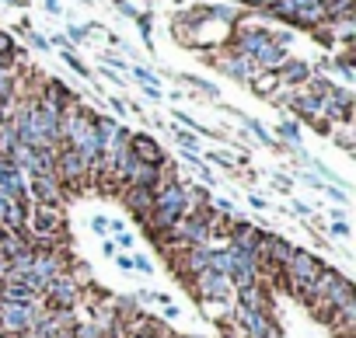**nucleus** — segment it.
Returning <instances> with one entry per match:
<instances>
[{
	"mask_svg": "<svg viewBox=\"0 0 356 338\" xmlns=\"http://www.w3.org/2000/svg\"><path fill=\"white\" fill-rule=\"evenodd\" d=\"M321 272H325V262H321L318 255H311L307 248H293L290 262L280 269V276L286 279V286H290L297 296H304V300H311L314 282H318Z\"/></svg>",
	"mask_w": 356,
	"mask_h": 338,
	"instance_id": "obj_1",
	"label": "nucleus"
},
{
	"mask_svg": "<svg viewBox=\"0 0 356 338\" xmlns=\"http://www.w3.org/2000/svg\"><path fill=\"white\" fill-rule=\"evenodd\" d=\"M25 230L35 241H56L63 234V210L60 206H42V203H29V217H25Z\"/></svg>",
	"mask_w": 356,
	"mask_h": 338,
	"instance_id": "obj_2",
	"label": "nucleus"
},
{
	"mask_svg": "<svg viewBox=\"0 0 356 338\" xmlns=\"http://www.w3.org/2000/svg\"><path fill=\"white\" fill-rule=\"evenodd\" d=\"M39 300H46L42 307H46L49 314H63V310H77V303L84 300V293H81V282H77L70 272H63L60 279H53V282L42 289Z\"/></svg>",
	"mask_w": 356,
	"mask_h": 338,
	"instance_id": "obj_3",
	"label": "nucleus"
},
{
	"mask_svg": "<svg viewBox=\"0 0 356 338\" xmlns=\"http://www.w3.org/2000/svg\"><path fill=\"white\" fill-rule=\"evenodd\" d=\"M42 300L35 303H11V300H0V331L8 335H22V331H32V324L42 317Z\"/></svg>",
	"mask_w": 356,
	"mask_h": 338,
	"instance_id": "obj_4",
	"label": "nucleus"
},
{
	"mask_svg": "<svg viewBox=\"0 0 356 338\" xmlns=\"http://www.w3.org/2000/svg\"><path fill=\"white\" fill-rule=\"evenodd\" d=\"M231 321H234L238 331H245V338H286L273 314H255V310H245V307H231Z\"/></svg>",
	"mask_w": 356,
	"mask_h": 338,
	"instance_id": "obj_5",
	"label": "nucleus"
},
{
	"mask_svg": "<svg viewBox=\"0 0 356 338\" xmlns=\"http://www.w3.org/2000/svg\"><path fill=\"white\" fill-rule=\"evenodd\" d=\"M224 77H231V81H238V84H252L262 70L248 60V56H241V53H234V49H227L224 56H207Z\"/></svg>",
	"mask_w": 356,
	"mask_h": 338,
	"instance_id": "obj_6",
	"label": "nucleus"
},
{
	"mask_svg": "<svg viewBox=\"0 0 356 338\" xmlns=\"http://www.w3.org/2000/svg\"><path fill=\"white\" fill-rule=\"evenodd\" d=\"M84 178H88L84 157L70 146H56V182L60 185H81Z\"/></svg>",
	"mask_w": 356,
	"mask_h": 338,
	"instance_id": "obj_7",
	"label": "nucleus"
},
{
	"mask_svg": "<svg viewBox=\"0 0 356 338\" xmlns=\"http://www.w3.org/2000/svg\"><path fill=\"white\" fill-rule=\"evenodd\" d=\"M193 289H196L200 300H224V303H231V296H234V286L227 282V276H220L213 269L193 276Z\"/></svg>",
	"mask_w": 356,
	"mask_h": 338,
	"instance_id": "obj_8",
	"label": "nucleus"
},
{
	"mask_svg": "<svg viewBox=\"0 0 356 338\" xmlns=\"http://www.w3.org/2000/svg\"><path fill=\"white\" fill-rule=\"evenodd\" d=\"M0 196L29 203V178L11 157H0Z\"/></svg>",
	"mask_w": 356,
	"mask_h": 338,
	"instance_id": "obj_9",
	"label": "nucleus"
},
{
	"mask_svg": "<svg viewBox=\"0 0 356 338\" xmlns=\"http://www.w3.org/2000/svg\"><path fill=\"white\" fill-rule=\"evenodd\" d=\"M29 203L60 206V210H63L67 196H63V185L56 182V175H49V178H29Z\"/></svg>",
	"mask_w": 356,
	"mask_h": 338,
	"instance_id": "obj_10",
	"label": "nucleus"
},
{
	"mask_svg": "<svg viewBox=\"0 0 356 338\" xmlns=\"http://www.w3.org/2000/svg\"><path fill=\"white\" fill-rule=\"evenodd\" d=\"M234 307H245V310H255V314H273V300H269V289L262 282L234 289Z\"/></svg>",
	"mask_w": 356,
	"mask_h": 338,
	"instance_id": "obj_11",
	"label": "nucleus"
},
{
	"mask_svg": "<svg viewBox=\"0 0 356 338\" xmlns=\"http://www.w3.org/2000/svg\"><path fill=\"white\" fill-rule=\"evenodd\" d=\"M129 153L136 157V160H143V164H164V150H161V143L154 140V136H147V133H129Z\"/></svg>",
	"mask_w": 356,
	"mask_h": 338,
	"instance_id": "obj_12",
	"label": "nucleus"
},
{
	"mask_svg": "<svg viewBox=\"0 0 356 338\" xmlns=\"http://www.w3.org/2000/svg\"><path fill=\"white\" fill-rule=\"evenodd\" d=\"M122 203H126V210H129L140 223H147V220H150V210H154V189H133V185H126Z\"/></svg>",
	"mask_w": 356,
	"mask_h": 338,
	"instance_id": "obj_13",
	"label": "nucleus"
},
{
	"mask_svg": "<svg viewBox=\"0 0 356 338\" xmlns=\"http://www.w3.org/2000/svg\"><path fill=\"white\" fill-rule=\"evenodd\" d=\"M311 74H314L311 63H304V60H286V63L276 70V81H280L283 87H304V84L311 81Z\"/></svg>",
	"mask_w": 356,
	"mask_h": 338,
	"instance_id": "obj_14",
	"label": "nucleus"
},
{
	"mask_svg": "<svg viewBox=\"0 0 356 338\" xmlns=\"http://www.w3.org/2000/svg\"><path fill=\"white\" fill-rule=\"evenodd\" d=\"M157 182H161V167L136 160V167L129 171V182L126 185H133V189H157Z\"/></svg>",
	"mask_w": 356,
	"mask_h": 338,
	"instance_id": "obj_15",
	"label": "nucleus"
},
{
	"mask_svg": "<svg viewBox=\"0 0 356 338\" xmlns=\"http://www.w3.org/2000/svg\"><path fill=\"white\" fill-rule=\"evenodd\" d=\"M356 18V0H325V22Z\"/></svg>",
	"mask_w": 356,
	"mask_h": 338,
	"instance_id": "obj_16",
	"label": "nucleus"
},
{
	"mask_svg": "<svg viewBox=\"0 0 356 338\" xmlns=\"http://www.w3.org/2000/svg\"><path fill=\"white\" fill-rule=\"evenodd\" d=\"M248 87H252L255 94H262V98H273V94H276V87H280V81H276V74H266V70H262Z\"/></svg>",
	"mask_w": 356,
	"mask_h": 338,
	"instance_id": "obj_17",
	"label": "nucleus"
},
{
	"mask_svg": "<svg viewBox=\"0 0 356 338\" xmlns=\"http://www.w3.org/2000/svg\"><path fill=\"white\" fill-rule=\"evenodd\" d=\"M241 122H245V129H252V133L259 136V143H266V146H273V150H283V143H276L262 122H255V119H245V115H241Z\"/></svg>",
	"mask_w": 356,
	"mask_h": 338,
	"instance_id": "obj_18",
	"label": "nucleus"
},
{
	"mask_svg": "<svg viewBox=\"0 0 356 338\" xmlns=\"http://www.w3.org/2000/svg\"><path fill=\"white\" fill-rule=\"evenodd\" d=\"M280 136L286 140V146L293 150V146H300V126L293 122V119H283L280 122Z\"/></svg>",
	"mask_w": 356,
	"mask_h": 338,
	"instance_id": "obj_19",
	"label": "nucleus"
},
{
	"mask_svg": "<svg viewBox=\"0 0 356 338\" xmlns=\"http://www.w3.org/2000/svg\"><path fill=\"white\" fill-rule=\"evenodd\" d=\"M63 63H67V67H70V70H77V74H81V77H84V81H88V77H91V70H88V67H84V63H81V60H77V56H74V53H70V46H67V49H63Z\"/></svg>",
	"mask_w": 356,
	"mask_h": 338,
	"instance_id": "obj_20",
	"label": "nucleus"
},
{
	"mask_svg": "<svg viewBox=\"0 0 356 338\" xmlns=\"http://www.w3.org/2000/svg\"><path fill=\"white\" fill-rule=\"evenodd\" d=\"M133 269L143 272V276H150V272H154V262H150L147 255H129V272H133Z\"/></svg>",
	"mask_w": 356,
	"mask_h": 338,
	"instance_id": "obj_21",
	"label": "nucleus"
},
{
	"mask_svg": "<svg viewBox=\"0 0 356 338\" xmlns=\"http://www.w3.org/2000/svg\"><path fill=\"white\" fill-rule=\"evenodd\" d=\"M175 140H178V146H182V150H196V143H200L186 126H182V129H175Z\"/></svg>",
	"mask_w": 356,
	"mask_h": 338,
	"instance_id": "obj_22",
	"label": "nucleus"
},
{
	"mask_svg": "<svg viewBox=\"0 0 356 338\" xmlns=\"http://www.w3.org/2000/svg\"><path fill=\"white\" fill-rule=\"evenodd\" d=\"M189 87H196V91H203V94H210V98H217V87L210 84V81H203V77H182Z\"/></svg>",
	"mask_w": 356,
	"mask_h": 338,
	"instance_id": "obj_23",
	"label": "nucleus"
},
{
	"mask_svg": "<svg viewBox=\"0 0 356 338\" xmlns=\"http://www.w3.org/2000/svg\"><path fill=\"white\" fill-rule=\"evenodd\" d=\"M203 160H207V164H217V167H224V171H231V167H234V160H231L227 153H217V150H210Z\"/></svg>",
	"mask_w": 356,
	"mask_h": 338,
	"instance_id": "obj_24",
	"label": "nucleus"
},
{
	"mask_svg": "<svg viewBox=\"0 0 356 338\" xmlns=\"http://www.w3.org/2000/svg\"><path fill=\"white\" fill-rule=\"evenodd\" d=\"M88 32H95V25H70V28H67V39H70V42H84Z\"/></svg>",
	"mask_w": 356,
	"mask_h": 338,
	"instance_id": "obj_25",
	"label": "nucleus"
},
{
	"mask_svg": "<svg viewBox=\"0 0 356 338\" xmlns=\"http://www.w3.org/2000/svg\"><path fill=\"white\" fill-rule=\"evenodd\" d=\"M115 248H122V255H133V248H136V237H133L129 230H122V234H115Z\"/></svg>",
	"mask_w": 356,
	"mask_h": 338,
	"instance_id": "obj_26",
	"label": "nucleus"
},
{
	"mask_svg": "<svg viewBox=\"0 0 356 338\" xmlns=\"http://www.w3.org/2000/svg\"><path fill=\"white\" fill-rule=\"evenodd\" d=\"M133 77L140 81V87H157V77L150 70H143V67H133Z\"/></svg>",
	"mask_w": 356,
	"mask_h": 338,
	"instance_id": "obj_27",
	"label": "nucleus"
},
{
	"mask_svg": "<svg viewBox=\"0 0 356 338\" xmlns=\"http://www.w3.org/2000/svg\"><path fill=\"white\" fill-rule=\"evenodd\" d=\"M154 18L150 15H136V25H140V35H143V42L150 46V32H154V25H150Z\"/></svg>",
	"mask_w": 356,
	"mask_h": 338,
	"instance_id": "obj_28",
	"label": "nucleus"
},
{
	"mask_svg": "<svg viewBox=\"0 0 356 338\" xmlns=\"http://www.w3.org/2000/svg\"><path fill=\"white\" fill-rule=\"evenodd\" d=\"M325 192H328V199H332V203H339V206H346V203H349L346 189H339V185H325Z\"/></svg>",
	"mask_w": 356,
	"mask_h": 338,
	"instance_id": "obj_29",
	"label": "nucleus"
},
{
	"mask_svg": "<svg viewBox=\"0 0 356 338\" xmlns=\"http://www.w3.org/2000/svg\"><path fill=\"white\" fill-rule=\"evenodd\" d=\"M182 160H186V164H189V167H193V171H200V167H203V164H207V160H203V157H200V153H196V150H182Z\"/></svg>",
	"mask_w": 356,
	"mask_h": 338,
	"instance_id": "obj_30",
	"label": "nucleus"
},
{
	"mask_svg": "<svg viewBox=\"0 0 356 338\" xmlns=\"http://www.w3.org/2000/svg\"><path fill=\"white\" fill-rule=\"evenodd\" d=\"M161 310H164V317H168V321H178V317H182V307H178L175 300H168V303H161Z\"/></svg>",
	"mask_w": 356,
	"mask_h": 338,
	"instance_id": "obj_31",
	"label": "nucleus"
},
{
	"mask_svg": "<svg viewBox=\"0 0 356 338\" xmlns=\"http://www.w3.org/2000/svg\"><path fill=\"white\" fill-rule=\"evenodd\" d=\"M238 4H245V8H252V11H269L276 0H238Z\"/></svg>",
	"mask_w": 356,
	"mask_h": 338,
	"instance_id": "obj_32",
	"label": "nucleus"
},
{
	"mask_svg": "<svg viewBox=\"0 0 356 338\" xmlns=\"http://www.w3.org/2000/svg\"><path fill=\"white\" fill-rule=\"evenodd\" d=\"M25 35H29V42H32V46H35V49H42V53H46V49H49V39H42V35H39V32H32V28H25Z\"/></svg>",
	"mask_w": 356,
	"mask_h": 338,
	"instance_id": "obj_33",
	"label": "nucleus"
},
{
	"mask_svg": "<svg viewBox=\"0 0 356 338\" xmlns=\"http://www.w3.org/2000/svg\"><path fill=\"white\" fill-rule=\"evenodd\" d=\"M290 210H293L297 217H307V220H314V210H311L307 203H300V199H293V203H290Z\"/></svg>",
	"mask_w": 356,
	"mask_h": 338,
	"instance_id": "obj_34",
	"label": "nucleus"
},
{
	"mask_svg": "<svg viewBox=\"0 0 356 338\" xmlns=\"http://www.w3.org/2000/svg\"><path fill=\"white\" fill-rule=\"evenodd\" d=\"M88 227H91L98 237H105V234H108V220H105V217H91V223H88Z\"/></svg>",
	"mask_w": 356,
	"mask_h": 338,
	"instance_id": "obj_35",
	"label": "nucleus"
},
{
	"mask_svg": "<svg viewBox=\"0 0 356 338\" xmlns=\"http://www.w3.org/2000/svg\"><path fill=\"white\" fill-rule=\"evenodd\" d=\"M328 234H332V237H349V223H346V220H335V223L328 227Z\"/></svg>",
	"mask_w": 356,
	"mask_h": 338,
	"instance_id": "obj_36",
	"label": "nucleus"
},
{
	"mask_svg": "<svg viewBox=\"0 0 356 338\" xmlns=\"http://www.w3.org/2000/svg\"><path fill=\"white\" fill-rule=\"evenodd\" d=\"M112 4H115V8H119V11L126 15V18H133V22H136V15H140V11H136V8L129 4V0H112Z\"/></svg>",
	"mask_w": 356,
	"mask_h": 338,
	"instance_id": "obj_37",
	"label": "nucleus"
},
{
	"mask_svg": "<svg viewBox=\"0 0 356 338\" xmlns=\"http://www.w3.org/2000/svg\"><path fill=\"white\" fill-rule=\"evenodd\" d=\"M102 251H105V258H115V255H119V248H115V241H108V237L102 241Z\"/></svg>",
	"mask_w": 356,
	"mask_h": 338,
	"instance_id": "obj_38",
	"label": "nucleus"
},
{
	"mask_svg": "<svg viewBox=\"0 0 356 338\" xmlns=\"http://www.w3.org/2000/svg\"><path fill=\"white\" fill-rule=\"evenodd\" d=\"M42 8H46L49 15H63V4H60V0H42Z\"/></svg>",
	"mask_w": 356,
	"mask_h": 338,
	"instance_id": "obj_39",
	"label": "nucleus"
},
{
	"mask_svg": "<svg viewBox=\"0 0 356 338\" xmlns=\"http://www.w3.org/2000/svg\"><path fill=\"white\" fill-rule=\"evenodd\" d=\"M248 203H252L255 210H269V199H262V196H248Z\"/></svg>",
	"mask_w": 356,
	"mask_h": 338,
	"instance_id": "obj_40",
	"label": "nucleus"
},
{
	"mask_svg": "<svg viewBox=\"0 0 356 338\" xmlns=\"http://www.w3.org/2000/svg\"><path fill=\"white\" fill-rule=\"evenodd\" d=\"M143 94H147L150 101H161V98H164V94H161V87H143Z\"/></svg>",
	"mask_w": 356,
	"mask_h": 338,
	"instance_id": "obj_41",
	"label": "nucleus"
},
{
	"mask_svg": "<svg viewBox=\"0 0 356 338\" xmlns=\"http://www.w3.org/2000/svg\"><path fill=\"white\" fill-rule=\"evenodd\" d=\"M126 338H168V335H147V331H126Z\"/></svg>",
	"mask_w": 356,
	"mask_h": 338,
	"instance_id": "obj_42",
	"label": "nucleus"
},
{
	"mask_svg": "<svg viewBox=\"0 0 356 338\" xmlns=\"http://www.w3.org/2000/svg\"><path fill=\"white\" fill-rule=\"evenodd\" d=\"M108 108H112V112H119V115H122V112H126V105H122V101H119V98H108Z\"/></svg>",
	"mask_w": 356,
	"mask_h": 338,
	"instance_id": "obj_43",
	"label": "nucleus"
},
{
	"mask_svg": "<svg viewBox=\"0 0 356 338\" xmlns=\"http://www.w3.org/2000/svg\"><path fill=\"white\" fill-rule=\"evenodd\" d=\"M108 230H112V234H122L126 223H122V220H108Z\"/></svg>",
	"mask_w": 356,
	"mask_h": 338,
	"instance_id": "obj_44",
	"label": "nucleus"
},
{
	"mask_svg": "<svg viewBox=\"0 0 356 338\" xmlns=\"http://www.w3.org/2000/svg\"><path fill=\"white\" fill-rule=\"evenodd\" d=\"M115 265H119L122 272H129V255H115Z\"/></svg>",
	"mask_w": 356,
	"mask_h": 338,
	"instance_id": "obj_45",
	"label": "nucleus"
},
{
	"mask_svg": "<svg viewBox=\"0 0 356 338\" xmlns=\"http://www.w3.org/2000/svg\"><path fill=\"white\" fill-rule=\"evenodd\" d=\"M81 4H91V0H81Z\"/></svg>",
	"mask_w": 356,
	"mask_h": 338,
	"instance_id": "obj_46",
	"label": "nucleus"
}]
</instances>
